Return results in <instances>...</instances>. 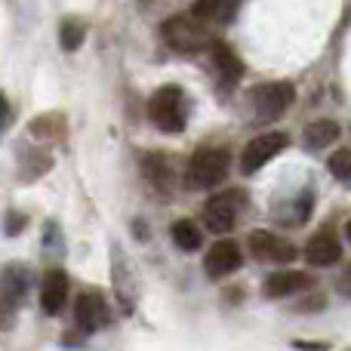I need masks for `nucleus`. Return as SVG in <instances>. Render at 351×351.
<instances>
[{"label": "nucleus", "instance_id": "b1692460", "mask_svg": "<svg viewBox=\"0 0 351 351\" xmlns=\"http://www.w3.org/2000/svg\"><path fill=\"white\" fill-rule=\"evenodd\" d=\"M346 234H348V241H351V222L346 225Z\"/></svg>", "mask_w": 351, "mask_h": 351}, {"label": "nucleus", "instance_id": "423d86ee", "mask_svg": "<svg viewBox=\"0 0 351 351\" xmlns=\"http://www.w3.org/2000/svg\"><path fill=\"white\" fill-rule=\"evenodd\" d=\"M287 145H290L287 133H262V136H256L253 142H247V148H243V154H241V173L243 176L259 173L262 167H265L268 160L278 158Z\"/></svg>", "mask_w": 351, "mask_h": 351}, {"label": "nucleus", "instance_id": "1a4fd4ad", "mask_svg": "<svg viewBox=\"0 0 351 351\" xmlns=\"http://www.w3.org/2000/svg\"><path fill=\"white\" fill-rule=\"evenodd\" d=\"M28 290H31V271L22 265H6L3 271V327H10V317H12V308L19 302L28 299Z\"/></svg>", "mask_w": 351, "mask_h": 351}, {"label": "nucleus", "instance_id": "20e7f679", "mask_svg": "<svg viewBox=\"0 0 351 351\" xmlns=\"http://www.w3.org/2000/svg\"><path fill=\"white\" fill-rule=\"evenodd\" d=\"M247 206V194L241 188H228V191H219L216 197L206 200L204 206V225L213 234H228L237 225V216Z\"/></svg>", "mask_w": 351, "mask_h": 351}, {"label": "nucleus", "instance_id": "4be33fe9", "mask_svg": "<svg viewBox=\"0 0 351 351\" xmlns=\"http://www.w3.org/2000/svg\"><path fill=\"white\" fill-rule=\"evenodd\" d=\"M25 225H28V219L25 216H19V213H10V216H6V234H19V231L25 228Z\"/></svg>", "mask_w": 351, "mask_h": 351}, {"label": "nucleus", "instance_id": "5701e85b", "mask_svg": "<svg viewBox=\"0 0 351 351\" xmlns=\"http://www.w3.org/2000/svg\"><path fill=\"white\" fill-rule=\"evenodd\" d=\"M12 123V108H10V99H3V130H10Z\"/></svg>", "mask_w": 351, "mask_h": 351}, {"label": "nucleus", "instance_id": "9d476101", "mask_svg": "<svg viewBox=\"0 0 351 351\" xmlns=\"http://www.w3.org/2000/svg\"><path fill=\"white\" fill-rule=\"evenodd\" d=\"M74 317H77L80 330L86 333H96V330L108 327L111 315H108V305L99 293H80L77 296V305H74Z\"/></svg>", "mask_w": 351, "mask_h": 351}, {"label": "nucleus", "instance_id": "6e6552de", "mask_svg": "<svg viewBox=\"0 0 351 351\" xmlns=\"http://www.w3.org/2000/svg\"><path fill=\"white\" fill-rule=\"evenodd\" d=\"M204 268L213 280H222L241 268V247L234 241H216L204 259Z\"/></svg>", "mask_w": 351, "mask_h": 351}, {"label": "nucleus", "instance_id": "f257e3e1", "mask_svg": "<svg viewBox=\"0 0 351 351\" xmlns=\"http://www.w3.org/2000/svg\"><path fill=\"white\" fill-rule=\"evenodd\" d=\"M148 117H152V123L160 130V133H182L188 123V99L185 93L179 90V86L167 84L160 86L158 93H154L152 99H148Z\"/></svg>", "mask_w": 351, "mask_h": 351}, {"label": "nucleus", "instance_id": "ddd939ff", "mask_svg": "<svg viewBox=\"0 0 351 351\" xmlns=\"http://www.w3.org/2000/svg\"><path fill=\"white\" fill-rule=\"evenodd\" d=\"M68 302V278L62 268H53V271L43 274L40 284V308L47 315H59Z\"/></svg>", "mask_w": 351, "mask_h": 351}, {"label": "nucleus", "instance_id": "39448f33", "mask_svg": "<svg viewBox=\"0 0 351 351\" xmlns=\"http://www.w3.org/2000/svg\"><path fill=\"white\" fill-rule=\"evenodd\" d=\"M250 99H253L256 121L268 123V121H278V117L287 114V108L296 102V90H293V84H287V80H278V84L256 86Z\"/></svg>", "mask_w": 351, "mask_h": 351}, {"label": "nucleus", "instance_id": "0eeeda50", "mask_svg": "<svg viewBox=\"0 0 351 351\" xmlns=\"http://www.w3.org/2000/svg\"><path fill=\"white\" fill-rule=\"evenodd\" d=\"M250 253L256 256L259 262H274V265H287L299 256V250L293 247V241L287 237L274 234V231H265V228H256L250 231Z\"/></svg>", "mask_w": 351, "mask_h": 351}, {"label": "nucleus", "instance_id": "2eb2a0df", "mask_svg": "<svg viewBox=\"0 0 351 351\" xmlns=\"http://www.w3.org/2000/svg\"><path fill=\"white\" fill-rule=\"evenodd\" d=\"M142 173H145V179L154 185V191H160V194L173 191L176 179H173V164L167 154H160V152L145 154V158H142Z\"/></svg>", "mask_w": 351, "mask_h": 351}, {"label": "nucleus", "instance_id": "9b49d317", "mask_svg": "<svg viewBox=\"0 0 351 351\" xmlns=\"http://www.w3.org/2000/svg\"><path fill=\"white\" fill-rule=\"evenodd\" d=\"M305 259L308 265H317V268H327V265H336L342 259V243L336 241V234L330 228L317 231L315 237H308L305 243Z\"/></svg>", "mask_w": 351, "mask_h": 351}, {"label": "nucleus", "instance_id": "f03ea898", "mask_svg": "<svg viewBox=\"0 0 351 351\" xmlns=\"http://www.w3.org/2000/svg\"><path fill=\"white\" fill-rule=\"evenodd\" d=\"M228 164H231V158L225 148H200V152L191 154V160L185 167V188L188 191L216 188L228 176Z\"/></svg>", "mask_w": 351, "mask_h": 351}, {"label": "nucleus", "instance_id": "f3484780", "mask_svg": "<svg viewBox=\"0 0 351 351\" xmlns=\"http://www.w3.org/2000/svg\"><path fill=\"white\" fill-rule=\"evenodd\" d=\"M339 123L336 121H315V123H308L305 127V133H302V142H305V148L308 152H321V148H327V145H333L336 139H339Z\"/></svg>", "mask_w": 351, "mask_h": 351}, {"label": "nucleus", "instance_id": "412c9836", "mask_svg": "<svg viewBox=\"0 0 351 351\" xmlns=\"http://www.w3.org/2000/svg\"><path fill=\"white\" fill-rule=\"evenodd\" d=\"M327 167H330V173H333L339 182L351 185V148H342V152H336L333 158H330Z\"/></svg>", "mask_w": 351, "mask_h": 351}, {"label": "nucleus", "instance_id": "4468645a", "mask_svg": "<svg viewBox=\"0 0 351 351\" xmlns=\"http://www.w3.org/2000/svg\"><path fill=\"white\" fill-rule=\"evenodd\" d=\"M111 256H114V265H111V278H114V293L117 299H121V308L133 311L136 308V280L133 274H130V265H127V256L121 253V250H111Z\"/></svg>", "mask_w": 351, "mask_h": 351}, {"label": "nucleus", "instance_id": "f8f14e48", "mask_svg": "<svg viewBox=\"0 0 351 351\" xmlns=\"http://www.w3.org/2000/svg\"><path fill=\"white\" fill-rule=\"evenodd\" d=\"M311 287V274L305 271H274L265 278L262 284V296L265 299H284V296H293V293H302Z\"/></svg>", "mask_w": 351, "mask_h": 351}, {"label": "nucleus", "instance_id": "aec40b11", "mask_svg": "<svg viewBox=\"0 0 351 351\" xmlns=\"http://www.w3.org/2000/svg\"><path fill=\"white\" fill-rule=\"evenodd\" d=\"M84 34H86L84 22H77V19H65V22H62V28H59L62 49H65V53H74V49H80V43H84Z\"/></svg>", "mask_w": 351, "mask_h": 351}, {"label": "nucleus", "instance_id": "6ab92c4d", "mask_svg": "<svg viewBox=\"0 0 351 351\" xmlns=\"http://www.w3.org/2000/svg\"><path fill=\"white\" fill-rule=\"evenodd\" d=\"M237 0H197L194 3V16H200L206 22V19H228L231 12H234Z\"/></svg>", "mask_w": 351, "mask_h": 351}, {"label": "nucleus", "instance_id": "dca6fc26", "mask_svg": "<svg viewBox=\"0 0 351 351\" xmlns=\"http://www.w3.org/2000/svg\"><path fill=\"white\" fill-rule=\"evenodd\" d=\"M210 56H213V68L219 71V77L225 80V86H234L243 74V65L241 59L234 56V49L228 43H213L210 47Z\"/></svg>", "mask_w": 351, "mask_h": 351}, {"label": "nucleus", "instance_id": "a211bd4d", "mask_svg": "<svg viewBox=\"0 0 351 351\" xmlns=\"http://www.w3.org/2000/svg\"><path fill=\"white\" fill-rule=\"evenodd\" d=\"M173 241H176L179 250L194 253V250L200 247V228L191 222V219H179V222L173 225Z\"/></svg>", "mask_w": 351, "mask_h": 351}, {"label": "nucleus", "instance_id": "7ed1b4c3", "mask_svg": "<svg viewBox=\"0 0 351 351\" xmlns=\"http://www.w3.org/2000/svg\"><path fill=\"white\" fill-rule=\"evenodd\" d=\"M160 31H164V40L176 53H200V49L213 47L210 31H206L200 16H173L167 19Z\"/></svg>", "mask_w": 351, "mask_h": 351}]
</instances>
